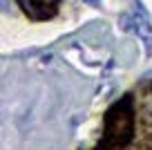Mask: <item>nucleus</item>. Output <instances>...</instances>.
<instances>
[{"label":"nucleus","mask_w":152,"mask_h":150,"mask_svg":"<svg viewBox=\"0 0 152 150\" xmlns=\"http://www.w3.org/2000/svg\"><path fill=\"white\" fill-rule=\"evenodd\" d=\"M85 2H87V5H92V7H99L101 5V0H85Z\"/></svg>","instance_id":"2"},{"label":"nucleus","mask_w":152,"mask_h":150,"mask_svg":"<svg viewBox=\"0 0 152 150\" xmlns=\"http://www.w3.org/2000/svg\"><path fill=\"white\" fill-rule=\"evenodd\" d=\"M107 139L116 146H123L132 139L134 130V112H132V99H123L107 112Z\"/></svg>","instance_id":"1"}]
</instances>
